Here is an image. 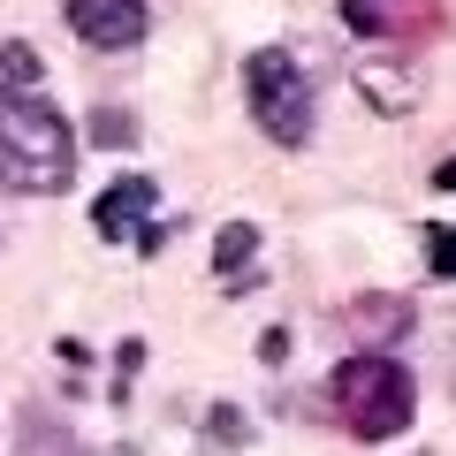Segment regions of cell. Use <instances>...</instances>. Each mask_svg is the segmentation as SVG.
Segmentation results:
<instances>
[{"mask_svg":"<svg viewBox=\"0 0 456 456\" xmlns=\"http://www.w3.org/2000/svg\"><path fill=\"white\" fill-rule=\"evenodd\" d=\"M0 183L23 198H61L77 183V137L31 92H0Z\"/></svg>","mask_w":456,"mask_h":456,"instance_id":"1","label":"cell"},{"mask_svg":"<svg viewBox=\"0 0 456 456\" xmlns=\"http://www.w3.org/2000/svg\"><path fill=\"white\" fill-rule=\"evenodd\" d=\"M327 395H335L342 426H350L358 441H395L411 426V411H419V380H411V365L388 358V350L342 358L335 380H327Z\"/></svg>","mask_w":456,"mask_h":456,"instance_id":"2","label":"cell"},{"mask_svg":"<svg viewBox=\"0 0 456 456\" xmlns=\"http://www.w3.org/2000/svg\"><path fill=\"white\" fill-rule=\"evenodd\" d=\"M244 99H251V114H259V130L274 145H305L312 137V84H305L289 46H259L244 61Z\"/></svg>","mask_w":456,"mask_h":456,"instance_id":"3","label":"cell"},{"mask_svg":"<svg viewBox=\"0 0 456 456\" xmlns=\"http://www.w3.org/2000/svg\"><path fill=\"white\" fill-rule=\"evenodd\" d=\"M342 23L373 46H411L441 31V0H342Z\"/></svg>","mask_w":456,"mask_h":456,"instance_id":"4","label":"cell"},{"mask_svg":"<svg viewBox=\"0 0 456 456\" xmlns=\"http://www.w3.org/2000/svg\"><path fill=\"white\" fill-rule=\"evenodd\" d=\"M69 31L99 53H130V46H145L152 8L145 0H69Z\"/></svg>","mask_w":456,"mask_h":456,"instance_id":"5","label":"cell"},{"mask_svg":"<svg viewBox=\"0 0 456 456\" xmlns=\"http://www.w3.org/2000/svg\"><path fill=\"white\" fill-rule=\"evenodd\" d=\"M92 228L107 236V244H122V236H145V244H160V228H152V175H122L99 191L92 206Z\"/></svg>","mask_w":456,"mask_h":456,"instance_id":"6","label":"cell"},{"mask_svg":"<svg viewBox=\"0 0 456 456\" xmlns=\"http://www.w3.org/2000/svg\"><path fill=\"white\" fill-rule=\"evenodd\" d=\"M358 92L373 99L380 114H411V107H419V92H411V77H403V69H380V61H358Z\"/></svg>","mask_w":456,"mask_h":456,"instance_id":"7","label":"cell"},{"mask_svg":"<svg viewBox=\"0 0 456 456\" xmlns=\"http://www.w3.org/2000/svg\"><path fill=\"white\" fill-rule=\"evenodd\" d=\"M251 251H259V228H251V221H228L221 236H213V266H221V274L251 266Z\"/></svg>","mask_w":456,"mask_h":456,"instance_id":"8","label":"cell"},{"mask_svg":"<svg viewBox=\"0 0 456 456\" xmlns=\"http://www.w3.org/2000/svg\"><path fill=\"white\" fill-rule=\"evenodd\" d=\"M0 77L8 84H38V53L23 46V38H8V46H0Z\"/></svg>","mask_w":456,"mask_h":456,"instance_id":"9","label":"cell"},{"mask_svg":"<svg viewBox=\"0 0 456 456\" xmlns=\"http://www.w3.org/2000/svg\"><path fill=\"white\" fill-rule=\"evenodd\" d=\"M426 266L441 281H456V228H426Z\"/></svg>","mask_w":456,"mask_h":456,"instance_id":"10","label":"cell"},{"mask_svg":"<svg viewBox=\"0 0 456 456\" xmlns=\"http://www.w3.org/2000/svg\"><path fill=\"white\" fill-rule=\"evenodd\" d=\"M92 137H99V145H130V137H137V122H130V114H99V122H92Z\"/></svg>","mask_w":456,"mask_h":456,"instance_id":"11","label":"cell"},{"mask_svg":"<svg viewBox=\"0 0 456 456\" xmlns=\"http://www.w3.org/2000/svg\"><path fill=\"white\" fill-rule=\"evenodd\" d=\"M434 183H441V191H456V152H449V160L434 167Z\"/></svg>","mask_w":456,"mask_h":456,"instance_id":"12","label":"cell"}]
</instances>
